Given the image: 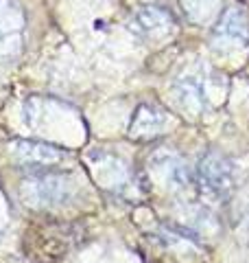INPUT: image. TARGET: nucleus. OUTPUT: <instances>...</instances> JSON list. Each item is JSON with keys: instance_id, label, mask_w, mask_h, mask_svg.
Here are the masks:
<instances>
[{"instance_id": "f257e3e1", "label": "nucleus", "mask_w": 249, "mask_h": 263, "mask_svg": "<svg viewBox=\"0 0 249 263\" xmlns=\"http://www.w3.org/2000/svg\"><path fill=\"white\" fill-rule=\"evenodd\" d=\"M197 180L203 195L212 197V200H221L234 186V169H232V164L225 156H221L217 152H208L199 160Z\"/></svg>"}, {"instance_id": "f03ea898", "label": "nucleus", "mask_w": 249, "mask_h": 263, "mask_svg": "<svg viewBox=\"0 0 249 263\" xmlns=\"http://www.w3.org/2000/svg\"><path fill=\"white\" fill-rule=\"evenodd\" d=\"M129 27L138 37L149 40V42L153 40L155 42V40H162L169 35L173 27H175V22H173V15L169 11L160 9V7H142V9H138L134 13Z\"/></svg>"}, {"instance_id": "7ed1b4c3", "label": "nucleus", "mask_w": 249, "mask_h": 263, "mask_svg": "<svg viewBox=\"0 0 249 263\" xmlns=\"http://www.w3.org/2000/svg\"><path fill=\"white\" fill-rule=\"evenodd\" d=\"M22 195H27L31 204H39V206H53V204L68 202L72 197L70 184L64 180V176H39L31 180L27 191L22 189Z\"/></svg>"}, {"instance_id": "20e7f679", "label": "nucleus", "mask_w": 249, "mask_h": 263, "mask_svg": "<svg viewBox=\"0 0 249 263\" xmlns=\"http://www.w3.org/2000/svg\"><path fill=\"white\" fill-rule=\"evenodd\" d=\"M217 42H230L234 46H247L249 44V22L243 7H230V9L221 15V22L217 31H214Z\"/></svg>"}, {"instance_id": "39448f33", "label": "nucleus", "mask_w": 249, "mask_h": 263, "mask_svg": "<svg viewBox=\"0 0 249 263\" xmlns=\"http://www.w3.org/2000/svg\"><path fill=\"white\" fill-rule=\"evenodd\" d=\"M166 114L155 108V105H140L134 114V121L129 125V136L134 138H153L157 134H162V129L166 127Z\"/></svg>"}, {"instance_id": "423d86ee", "label": "nucleus", "mask_w": 249, "mask_h": 263, "mask_svg": "<svg viewBox=\"0 0 249 263\" xmlns=\"http://www.w3.org/2000/svg\"><path fill=\"white\" fill-rule=\"evenodd\" d=\"M153 167L157 174H162V180L171 189H184L190 182V171L188 164L179 158L177 154L162 152L153 158Z\"/></svg>"}, {"instance_id": "0eeeda50", "label": "nucleus", "mask_w": 249, "mask_h": 263, "mask_svg": "<svg viewBox=\"0 0 249 263\" xmlns=\"http://www.w3.org/2000/svg\"><path fill=\"white\" fill-rule=\"evenodd\" d=\"M175 92L179 103L184 105L190 112H203L208 105V97H205V86L203 79L197 75H186L181 77L175 84Z\"/></svg>"}, {"instance_id": "6e6552de", "label": "nucleus", "mask_w": 249, "mask_h": 263, "mask_svg": "<svg viewBox=\"0 0 249 263\" xmlns=\"http://www.w3.org/2000/svg\"><path fill=\"white\" fill-rule=\"evenodd\" d=\"M15 156L22 162H29V164H51V162H59L64 158V152L46 143L24 141L15 145Z\"/></svg>"}]
</instances>
